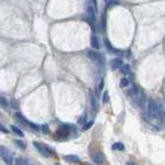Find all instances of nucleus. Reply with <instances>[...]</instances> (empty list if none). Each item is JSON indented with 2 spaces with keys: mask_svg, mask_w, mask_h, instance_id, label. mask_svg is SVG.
<instances>
[{
  "mask_svg": "<svg viewBox=\"0 0 165 165\" xmlns=\"http://www.w3.org/2000/svg\"><path fill=\"white\" fill-rule=\"evenodd\" d=\"M10 129L16 133L17 135H19V136H21V137H23L24 136V133H23V131L21 130V129L19 128V127H17V126H15V125H10Z\"/></svg>",
  "mask_w": 165,
  "mask_h": 165,
  "instance_id": "14",
  "label": "nucleus"
},
{
  "mask_svg": "<svg viewBox=\"0 0 165 165\" xmlns=\"http://www.w3.org/2000/svg\"><path fill=\"white\" fill-rule=\"evenodd\" d=\"M13 142H15L16 146H17V147H19V148H20L21 150H23V151H25V150H26V145H25V142H22V140L15 139V140H13Z\"/></svg>",
  "mask_w": 165,
  "mask_h": 165,
  "instance_id": "17",
  "label": "nucleus"
},
{
  "mask_svg": "<svg viewBox=\"0 0 165 165\" xmlns=\"http://www.w3.org/2000/svg\"><path fill=\"white\" fill-rule=\"evenodd\" d=\"M95 8H93V6H88V8H87V13H88V15H89L90 17H92L93 18V19H95Z\"/></svg>",
  "mask_w": 165,
  "mask_h": 165,
  "instance_id": "19",
  "label": "nucleus"
},
{
  "mask_svg": "<svg viewBox=\"0 0 165 165\" xmlns=\"http://www.w3.org/2000/svg\"><path fill=\"white\" fill-rule=\"evenodd\" d=\"M0 106L2 107H8V100L4 97H0Z\"/></svg>",
  "mask_w": 165,
  "mask_h": 165,
  "instance_id": "22",
  "label": "nucleus"
},
{
  "mask_svg": "<svg viewBox=\"0 0 165 165\" xmlns=\"http://www.w3.org/2000/svg\"><path fill=\"white\" fill-rule=\"evenodd\" d=\"M129 84H130V80H129L127 78H122L120 80V87L121 88H126L129 86Z\"/></svg>",
  "mask_w": 165,
  "mask_h": 165,
  "instance_id": "18",
  "label": "nucleus"
},
{
  "mask_svg": "<svg viewBox=\"0 0 165 165\" xmlns=\"http://www.w3.org/2000/svg\"><path fill=\"white\" fill-rule=\"evenodd\" d=\"M93 124H94L93 121H90V122L86 123V124H84V126H83V131H86V130H88V129H90L91 127H92Z\"/></svg>",
  "mask_w": 165,
  "mask_h": 165,
  "instance_id": "21",
  "label": "nucleus"
},
{
  "mask_svg": "<svg viewBox=\"0 0 165 165\" xmlns=\"http://www.w3.org/2000/svg\"><path fill=\"white\" fill-rule=\"evenodd\" d=\"M0 156L6 164H13V155L4 146H0Z\"/></svg>",
  "mask_w": 165,
  "mask_h": 165,
  "instance_id": "5",
  "label": "nucleus"
},
{
  "mask_svg": "<svg viewBox=\"0 0 165 165\" xmlns=\"http://www.w3.org/2000/svg\"><path fill=\"white\" fill-rule=\"evenodd\" d=\"M93 4H94V8L97 10L98 8V3H97V0H93Z\"/></svg>",
  "mask_w": 165,
  "mask_h": 165,
  "instance_id": "29",
  "label": "nucleus"
},
{
  "mask_svg": "<svg viewBox=\"0 0 165 165\" xmlns=\"http://www.w3.org/2000/svg\"><path fill=\"white\" fill-rule=\"evenodd\" d=\"M91 47H92L94 50H99L100 44H99V39L95 35H92L91 36Z\"/></svg>",
  "mask_w": 165,
  "mask_h": 165,
  "instance_id": "9",
  "label": "nucleus"
},
{
  "mask_svg": "<svg viewBox=\"0 0 165 165\" xmlns=\"http://www.w3.org/2000/svg\"><path fill=\"white\" fill-rule=\"evenodd\" d=\"M164 117H165V113H164Z\"/></svg>",
  "mask_w": 165,
  "mask_h": 165,
  "instance_id": "31",
  "label": "nucleus"
},
{
  "mask_svg": "<svg viewBox=\"0 0 165 165\" xmlns=\"http://www.w3.org/2000/svg\"><path fill=\"white\" fill-rule=\"evenodd\" d=\"M111 150L113 151H118V152H124L125 151V146L123 142H115L113 146H111Z\"/></svg>",
  "mask_w": 165,
  "mask_h": 165,
  "instance_id": "10",
  "label": "nucleus"
},
{
  "mask_svg": "<svg viewBox=\"0 0 165 165\" xmlns=\"http://www.w3.org/2000/svg\"><path fill=\"white\" fill-rule=\"evenodd\" d=\"M0 132H2V133H8V129L5 128L4 126L1 124V123H0Z\"/></svg>",
  "mask_w": 165,
  "mask_h": 165,
  "instance_id": "25",
  "label": "nucleus"
},
{
  "mask_svg": "<svg viewBox=\"0 0 165 165\" xmlns=\"http://www.w3.org/2000/svg\"><path fill=\"white\" fill-rule=\"evenodd\" d=\"M12 105H13V107H15V108L19 107V103L16 102V100H12Z\"/></svg>",
  "mask_w": 165,
  "mask_h": 165,
  "instance_id": "28",
  "label": "nucleus"
},
{
  "mask_svg": "<svg viewBox=\"0 0 165 165\" xmlns=\"http://www.w3.org/2000/svg\"><path fill=\"white\" fill-rule=\"evenodd\" d=\"M64 159L66 161H68V162H71V163H80V158L75 155H66L64 157Z\"/></svg>",
  "mask_w": 165,
  "mask_h": 165,
  "instance_id": "11",
  "label": "nucleus"
},
{
  "mask_svg": "<svg viewBox=\"0 0 165 165\" xmlns=\"http://www.w3.org/2000/svg\"><path fill=\"white\" fill-rule=\"evenodd\" d=\"M131 71V67L129 64H123L121 67H120V72L122 73L123 75H129Z\"/></svg>",
  "mask_w": 165,
  "mask_h": 165,
  "instance_id": "12",
  "label": "nucleus"
},
{
  "mask_svg": "<svg viewBox=\"0 0 165 165\" xmlns=\"http://www.w3.org/2000/svg\"><path fill=\"white\" fill-rule=\"evenodd\" d=\"M148 115L150 118L155 119L158 121L163 120V108L162 104H161L158 100H150L148 104Z\"/></svg>",
  "mask_w": 165,
  "mask_h": 165,
  "instance_id": "1",
  "label": "nucleus"
},
{
  "mask_svg": "<svg viewBox=\"0 0 165 165\" xmlns=\"http://www.w3.org/2000/svg\"><path fill=\"white\" fill-rule=\"evenodd\" d=\"M123 65V60L121 58H114L110 61V66L111 70L120 69V67Z\"/></svg>",
  "mask_w": 165,
  "mask_h": 165,
  "instance_id": "7",
  "label": "nucleus"
},
{
  "mask_svg": "<svg viewBox=\"0 0 165 165\" xmlns=\"http://www.w3.org/2000/svg\"><path fill=\"white\" fill-rule=\"evenodd\" d=\"M15 164H17V165H26V164H28V160L26 159V158H23V157L16 158Z\"/></svg>",
  "mask_w": 165,
  "mask_h": 165,
  "instance_id": "15",
  "label": "nucleus"
},
{
  "mask_svg": "<svg viewBox=\"0 0 165 165\" xmlns=\"http://www.w3.org/2000/svg\"><path fill=\"white\" fill-rule=\"evenodd\" d=\"M91 96V104H92V108L94 111H96L98 110V100H97V96H95V94H94L93 92H91L90 94Z\"/></svg>",
  "mask_w": 165,
  "mask_h": 165,
  "instance_id": "8",
  "label": "nucleus"
},
{
  "mask_svg": "<svg viewBox=\"0 0 165 165\" xmlns=\"http://www.w3.org/2000/svg\"><path fill=\"white\" fill-rule=\"evenodd\" d=\"M120 4V2L118 0H111V1H107V4H106V9H111V8H115Z\"/></svg>",
  "mask_w": 165,
  "mask_h": 165,
  "instance_id": "16",
  "label": "nucleus"
},
{
  "mask_svg": "<svg viewBox=\"0 0 165 165\" xmlns=\"http://www.w3.org/2000/svg\"><path fill=\"white\" fill-rule=\"evenodd\" d=\"M15 118L17 121H19L21 124H24L25 126H29V127H31L33 129V130H36L38 131L39 130V126H38L37 124H34V123L28 121L27 119L24 117V115L22 113H19V111H17V113L15 114Z\"/></svg>",
  "mask_w": 165,
  "mask_h": 165,
  "instance_id": "4",
  "label": "nucleus"
},
{
  "mask_svg": "<svg viewBox=\"0 0 165 165\" xmlns=\"http://www.w3.org/2000/svg\"><path fill=\"white\" fill-rule=\"evenodd\" d=\"M103 86H104V80L101 79L100 82H99V86H98V90H99V91L102 90L103 89Z\"/></svg>",
  "mask_w": 165,
  "mask_h": 165,
  "instance_id": "26",
  "label": "nucleus"
},
{
  "mask_svg": "<svg viewBox=\"0 0 165 165\" xmlns=\"http://www.w3.org/2000/svg\"><path fill=\"white\" fill-rule=\"evenodd\" d=\"M127 164H135L134 162H127Z\"/></svg>",
  "mask_w": 165,
  "mask_h": 165,
  "instance_id": "30",
  "label": "nucleus"
},
{
  "mask_svg": "<svg viewBox=\"0 0 165 165\" xmlns=\"http://www.w3.org/2000/svg\"><path fill=\"white\" fill-rule=\"evenodd\" d=\"M104 44H105V47H106V49H107V50H110L111 53H115V54H118V53H119V52H117V50H116L113 45L111 44V43L108 41V39H106V38L104 39Z\"/></svg>",
  "mask_w": 165,
  "mask_h": 165,
  "instance_id": "13",
  "label": "nucleus"
},
{
  "mask_svg": "<svg viewBox=\"0 0 165 165\" xmlns=\"http://www.w3.org/2000/svg\"><path fill=\"white\" fill-rule=\"evenodd\" d=\"M86 118H87V117H86V114H85V115H83V116H82V118H80V120H79V123H80V124H83V123L86 121Z\"/></svg>",
  "mask_w": 165,
  "mask_h": 165,
  "instance_id": "27",
  "label": "nucleus"
},
{
  "mask_svg": "<svg viewBox=\"0 0 165 165\" xmlns=\"http://www.w3.org/2000/svg\"><path fill=\"white\" fill-rule=\"evenodd\" d=\"M41 130H43L44 134H49V132H50V129H49V126L47 124H44L43 127H41Z\"/></svg>",
  "mask_w": 165,
  "mask_h": 165,
  "instance_id": "23",
  "label": "nucleus"
},
{
  "mask_svg": "<svg viewBox=\"0 0 165 165\" xmlns=\"http://www.w3.org/2000/svg\"><path fill=\"white\" fill-rule=\"evenodd\" d=\"M101 25H102V28H105V25H106V18H105V13L102 15V19H101Z\"/></svg>",
  "mask_w": 165,
  "mask_h": 165,
  "instance_id": "24",
  "label": "nucleus"
},
{
  "mask_svg": "<svg viewBox=\"0 0 165 165\" xmlns=\"http://www.w3.org/2000/svg\"><path fill=\"white\" fill-rule=\"evenodd\" d=\"M33 146L34 148L38 151V153L40 154V155H43L45 158H49L51 156H55L56 154L55 152L53 151V149H51L50 147L47 146V145H44V143H40L38 142H33Z\"/></svg>",
  "mask_w": 165,
  "mask_h": 165,
  "instance_id": "2",
  "label": "nucleus"
},
{
  "mask_svg": "<svg viewBox=\"0 0 165 165\" xmlns=\"http://www.w3.org/2000/svg\"><path fill=\"white\" fill-rule=\"evenodd\" d=\"M87 57L90 59V60H92L94 62H96L97 64H99L102 66L104 64V56L102 54H100V53H98L96 51H92V50H89L87 52Z\"/></svg>",
  "mask_w": 165,
  "mask_h": 165,
  "instance_id": "3",
  "label": "nucleus"
},
{
  "mask_svg": "<svg viewBox=\"0 0 165 165\" xmlns=\"http://www.w3.org/2000/svg\"><path fill=\"white\" fill-rule=\"evenodd\" d=\"M110 101V95H108L107 91H104L103 95H102V102L103 103H107Z\"/></svg>",
  "mask_w": 165,
  "mask_h": 165,
  "instance_id": "20",
  "label": "nucleus"
},
{
  "mask_svg": "<svg viewBox=\"0 0 165 165\" xmlns=\"http://www.w3.org/2000/svg\"><path fill=\"white\" fill-rule=\"evenodd\" d=\"M91 159H92V161H93L94 163H96V164H101V163L104 162V160H105V155H104L102 152L98 151V152L93 153L92 155H91Z\"/></svg>",
  "mask_w": 165,
  "mask_h": 165,
  "instance_id": "6",
  "label": "nucleus"
}]
</instances>
